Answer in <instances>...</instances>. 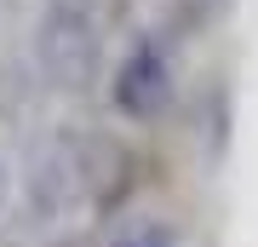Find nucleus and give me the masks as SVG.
Returning a JSON list of instances; mask_svg holds the SVG:
<instances>
[{
	"label": "nucleus",
	"instance_id": "6e6552de",
	"mask_svg": "<svg viewBox=\"0 0 258 247\" xmlns=\"http://www.w3.org/2000/svg\"><path fill=\"white\" fill-rule=\"evenodd\" d=\"M120 247H126V241H120Z\"/></svg>",
	"mask_w": 258,
	"mask_h": 247
},
{
	"label": "nucleus",
	"instance_id": "7ed1b4c3",
	"mask_svg": "<svg viewBox=\"0 0 258 247\" xmlns=\"http://www.w3.org/2000/svg\"><path fill=\"white\" fill-rule=\"evenodd\" d=\"M115 110L132 115V121H149L166 110V98H172V58H166L161 40H138L126 52V64L115 69Z\"/></svg>",
	"mask_w": 258,
	"mask_h": 247
},
{
	"label": "nucleus",
	"instance_id": "f03ea898",
	"mask_svg": "<svg viewBox=\"0 0 258 247\" xmlns=\"http://www.w3.org/2000/svg\"><path fill=\"white\" fill-rule=\"evenodd\" d=\"M75 207H92V195H86L75 127H57L23 161V224L29 230H57Z\"/></svg>",
	"mask_w": 258,
	"mask_h": 247
},
{
	"label": "nucleus",
	"instance_id": "39448f33",
	"mask_svg": "<svg viewBox=\"0 0 258 247\" xmlns=\"http://www.w3.org/2000/svg\"><path fill=\"white\" fill-rule=\"evenodd\" d=\"M224 12V0H178V18L184 23H207V18H218Z\"/></svg>",
	"mask_w": 258,
	"mask_h": 247
},
{
	"label": "nucleus",
	"instance_id": "0eeeda50",
	"mask_svg": "<svg viewBox=\"0 0 258 247\" xmlns=\"http://www.w3.org/2000/svg\"><path fill=\"white\" fill-rule=\"evenodd\" d=\"M6 202H12V173H6V156H0V213H6Z\"/></svg>",
	"mask_w": 258,
	"mask_h": 247
},
{
	"label": "nucleus",
	"instance_id": "423d86ee",
	"mask_svg": "<svg viewBox=\"0 0 258 247\" xmlns=\"http://www.w3.org/2000/svg\"><path fill=\"white\" fill-rule=\"evenodd\" d=\"M126 247H178V241H172V230H166V224H144L138 236H126Z\"/></svg>",
	"mask_w": 258,
	"mask_h": 247
},
{
	"label": "nucleus",
	"instance_id": "f257e3e1",
	"mask_svg": "<svg viewBox=\"0 0 258 247\" xmlns=\"http://www.w3.org/2000/svg\"><path fill=\"white\" fill-rule=\"evenodd\" d=\"M35 69L40 81L57 86V92H92L98 69H103V29H98V12L92 0H46L35 23Z\"/></svg>",
	"mask_w": 258,
	"mask_h": 247
},
{
	"label": "nucleus",
	"instance_id": "20e7f679",
	"mask_svg": "<svg viewBox=\"0 0 258 247\" xmlns=\"http://www.w3.org/2000/svg\"><path fill=\"white\" fill-rule=\"evenodd\" d=\"M40 69H35V58H23V52H12V58H0V121L6 127H23L29 115H35V104H40Z\"/></svg>",
	"mask_w": 258,
	"mask_h": 247
}]
</instances>
